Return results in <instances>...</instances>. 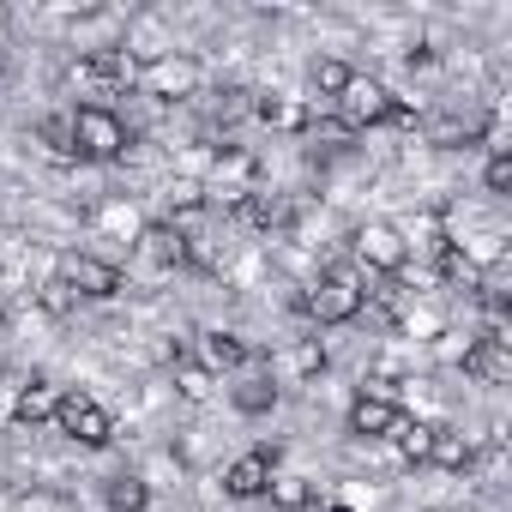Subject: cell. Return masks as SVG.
Returning a JSON list of instances; mask_svg holds the SVG:
<instances>
[{"instance_id": "cell-9", "label": "cell", "mask_w": 512, "mask_h": 512, "mask_svg": "<svg viewBox=\"0 0 512 512\" xmlns=\"http://www.w3.org/2000/svg\"><path fill=\"white\" fill-rule=\"evenodd\" d=\"M139 85H145L151 97L175 103V97H193V91H199V67H193L187 55H157V61L139 73Z\"/></svg>"}, {"instance_id": "cell-14", "label": "cell", "mask_w": 512, "mask_h": 512, "mask_svg": "<svg viewBox=\"0 0 512 512\" xmlns=\"http://www.w3.org/2000/svg\"><path fill=\"white\" fill-rule=\"evenodd\" d=\"M266 500H272L278 512H308V506H314V482H308V476H290V470H272Z\"/></svg>"}, {"instance_id": "cell-26", "label": "cell", "mask_w": 512, "mask_h": 512, "mask_svg": "<svg viewBox=\"0 0 512 512\" xmlns=\"http://www.w3.org/2000/svg\"><path fill=\"white\" fill-rule=\"evenodd\" d=\"M326 512H344V506H326Z\"/></svg>"}, {"instance_id": "cell-19", "label": "cell", "mask_w": 512, "mask_h": 512, "mask_svg": "<svg viewBox=\"0 0 512 512\" xmlns=\"http://www.w3.org/2000/svg\"><path fill=\"white\" fill-rule=\"evenodd\" d=\"M241 211H247V223H260V229H284V223H290V205H284L278 193H247Z\"/></svg>"}, {"instance_id": "cell-24", "label": "cell", "mask_w": 512, "mask_h": 512, "mask_svg": "<svg viewBox=\"0 0 512 512\" xmlns=\"http://www.w3.org/2000/svg\"><path fill=\"white\" fill-rule=\"evenodd\" d=\"M296 374H302V380H308V374H326V350H320V344H302V350H296Z\"/></svg>"}, {"instance_id": "cell-13", "label": "cell", "mask_w": 512, "mask_h": 512, "mask_svg": "<svg viewBox=\"0 0 512 512\" xmlns=\"http://www.w3.org/2000/svg\"><path fill=\"white\" fill-rule=\"evenodd\" d=\"M464 368L500 386V380H512V344H494V338H476V344H464Z\"/></svg>"}, {"instance_id": "cell-6", "label": "cell", "mask_w": 512, "mask_h": 512, "mask_svg": "<svg viewBox=\"0 0 512 512\" xmlns=\"http://www.w3.org/2000/svg\"><path fill=\"white\" fill-rule=\"evenodd\" d=\"M356 260L374 266V272H404L410 266V247H404V235L392 223H362L356 229Z\"/></svg>"}, {"instance_id": "cell-5", "label": "cell", "mask_w": 512, "mask_h": 512, "mask_svg": "<svg viewBox=\"0 0 512 512\" xmlns=\"http://www.w3.org/2000/svg\"><path fill=\"white\" fill-rule=\"evenodd\" d=\"M392 91L380 85V79H350L344 85V97H338V109H344V127L356 133V127H380V121H392Z\"/></svg>"}, {"instance_id": "cell-23", "label": "cell", "mask_w": 512, "mask_h": 512, "mask_svg": "<svg viewBox=\"0 0 512 512\" xmlns=\"http://www.w3.org/2000/svg\"><path fill=\"white\" fill-rule=\"evenodd\" d=\"M482 181H488V193H506V187H512V157H506V151H494V157H488V169H482Z\"/></svg>"}, {"instance_id": "cell-3", "label": "cell", "mask_w": 512, "mask_h": 512, "mask_svg": "<svg viewBox=\"0 0 512 512\" xmlns=\"http://www.w3.org/2000/svg\"><path fill=\"white\" fill-rule=\"evenodd\" d=\"M55 422H61V434H73L79 446H109V440H115V422H109V410H103L97 398H85V392H61V404H55Z\"/></svg>"}, {"instance_id": "cell-15", "label": "cell", "mask_w": 512, "mask_h": 512, "mask_svg": "<svg viewBox=\"0 0 512 512\" xmlns=\"http://www.w3.org/2000/svg\"><path fill=\"white\" fill-rule=\"evenodd\" d=\"M55 404H61V392H49L43 380H31L19 392V404H13V428H37L43 416H55Z\"/></svg>"}, {"instance_id": "cell-20", "label": "cell", "mask_w": 512, "mask_h": 512, "mask_svg": "<svg viewBox=\"0 0 512 512\" xmlns=\"http://www.w3.org/2000/svg\"><path fill=\"white\" fill-rule=\"evenodd\" d=\"M103 500H109V512H145V506H151V488H145L139 476H115Z\"/></svg>"}, {"instance_id": "cell-7", "label": "cell", "mask_w": 512, "mask_h": 512, "mask_svg": "<svg viewBox=\"0 0 512 512\" xmlns=\"http://www.w3.org/2000/svg\"><path fill=\"white\" fill-rule=\"evenodd\" d=\"M272 470H278V446H253V452H241V458L223 470V488H229L235 500H260L266 482H272Z\"/></svg>"}, {"instance_id": "cell-8", "label": "cell", "mask_w": 512, "mask_h": 512, "mask_svg": "<svg viewBox=\"0 0 512 512\" xmlns=\"http://www.w3.org/2000/svg\"><path fill=\"white\" fill-rule=\"evenodd\" d=\"M139 73H133V61H127V49H97V55H79L73 61V85H91V91H121V85H133Z\"/></svg>"}, {"instance_id": "cell-22", "label": "cell", "mask_w": 512, "mask_h": 512, "mask_svg": "<svg viewBox=\"0 0 512 512\" xmlns=\"http://www.w3.org/2000/svg\"><path fill=\"white\" fill-rule=\"evenodd\" d=\"M37 133H43V145H49L55 157H79V145H73V121H67V115H49Z\"/></svg>"}, {"instance_id": "cell-16", "label": "cell", "mask_w": 512, "mask_h": 512, "mask_svg": "<svg viewBox=\"0 0 512 512\" xmlns=\"http://www.w3.org/2000/svg\"><path fill=\"white\" fill-rule=\"evenodd\" d=\"M470 458H476V446H470L464 434L434 428V452H428V464H440V470H470Z\"/></svg>"}, {"instance_id": "cell-4", "label": "cell", "mask_w": 512, "mask_h": 512, "mask_svg": "<svg viewBox=\"0 0 512 512\" xmlns=\"http://www.w3.org/2000/svg\"><path fill=\"white\" fill-rule=\"evenodd\" d=\"M61 290L85 296V302H109L121 290V272L109 260H91V253H67V260H61Z\"/></svg>"}, {"instance_id": "cell-21", "label": "cell", "mask_w": 512, "mask_h": 512, "mask_svg": "<svg viewBox=\"0 0 512 512\" xmlns=\"http://www.w3.org/2000/svg\"><path fill=\"white\" fill-rule=\"evenodd\" d=\"M308 79H314V91H320V97H332V103H338V97H344V85H350L356 73H350L344 61H332V55H326V61H314V73H308Z\"/></svg>"}, {"instance_id": "cell-11", "label": "cell", "mask_w": 512, "mask_h": 512, "mask_svg": "<svg viewBox=\"0 0 512 512\" xmlns=\"http://www.w3.org/2000/svg\"><path fill=\"white\" fill-rule=\"evenodd\" d=\"M139 247H145V260H157V266H187V235L169 223V217H157V223H145L139 229Z\"/></svg>"}, {"instance_id": "cell-2", "label": "cell", "mask_w": 512, "mask_h": 512, "mask_svg": "<svg viewBox=\"0 0 512 512\" xmlns=\"http://www.w3.org/2000/svg\"><path fill=\"white\" fill-rule=\"evenodd\" d=\"M302 314H308L314 326H344V320L362 314V284L338 266V272H326V278L302 296Z\"/></svg>"}, {"instance_id": "cell-25", "label": "cell", "mask_w": 512, "mask_h": 512, "mask_svg": "<svg viewBox=\"0 0 512 512\" xmlns=\"http://www.w3.org/2000/svg\"><path fill=\"white\" fill-rule=\"evenodd\" d=\"M181 392L199 398V392H205V368H181Z\"/></svg>"}, {"instance_id": "cell-12", "label": "cell", "mask_w": 512, "mask_h": 512, "mask_svg": "<svg viewBox=\"0 0 512 512\" xmlns=\"http://www.w3.org/2000/svg\"><path fill=\"white\" fill-rule=\"evenodd\" d=\"M199 362H205V374H235V368L253 362V350H247L235 332H205V338H199Z\"/></svg>"}, {"instance_id": "cell-10", "label": "cell", "mask_w": 512, "mask_h": 512, "mask_svg": "<svg viewBox=\"0 0 512 512\" xmlns=\"http://www.w3.org/2000/svg\"><path fill=\"white\" fill-rule=\"evenodd\" d=\"M398 422H404L398 398H356V404H350V434H356V440H392Z\"/></svg>"}, {"instance_id": "cell-1", "label": "cell", "mask_w": 512, "mask_h": 512, "mask_svg": "<svg viewBox=\"0 0 512 512\" xmlns=\"http://www.w3.org/2000/svg\"><path fill=\"white\" fill-rule=\"evenodd\" d=\"M67 121H73V145H79L85 163H115V157H127V121H121L109 103H85V109H73Z\"/></svg>"}, {"instance_id": "cell-17", "label": "cell", "mask_w": 512, "mask_h": 512, "mask_svg": "<svg viewBox=\"0 0 512 512\" xmlns=\"http://www.w3.org/2000/svg\"><path fill=\"white\" fill-rule=\"evenodd\" d=\"M392 440H398V452H404L410 464H428V452H434V422H410V416H404V422L392 428Z\"/></svg>"}, {"instance_id": "cell-18", "label": "cell", "mask_w": 512, "mask_h": 512, "mask_svg": "<svg viewBox=\"0 0 512 512\" xmlns=\"http://www.w3.org/2000/svg\"><path fill=\"white\" fill-rule=\"evenodd\" d=\"M272 404H278L272 374H253V380H241V386H235V410H247V416H266Z\"/></svg>"}]
</instances>
